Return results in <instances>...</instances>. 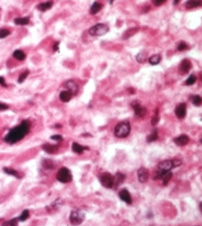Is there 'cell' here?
<instances>
[{
	"mask_svg": "<svg viewBox=\"0 0 202 226\" xmlns=\"http://www.w3.org/2000/svg\"><path fill=\"white\" fill-rule=\"evenodd\" d=\"M131 131V125L128 121L120 122L115 127V135L116 137L119 138H125L130 134Z\"/></svg>",
	"mask_w": 202,
	"mask_h": 226,
	"instance_id": "3957f363",
	"label": "cell"
},
{
	"mask_svg": "<svg viewBox=\"0 0 202 226\" xmlns=\"http://www.w3.org/2000/svg\"><path fill=\"white\" fill-rule=\"evenodd\" d=\"M30 130V122L28 120H23L19 125L15 126L9 131L4 137V141L7 143H15L21 140Z\"/></svg>",
	"mask_w": 202,
	"mask_h": 226,
	"instance_id": "6da1fadb",
	"label": "cell"
},
{
	"mask_svg": "<svg viewBox=\"0 0 202 226\" xmlns=\"http://www.w3.org/2000/svg\"><path fill=\"white\" fill-rule=\"evenodd\" d=\"M190 69H191V62L189 60H187V59H185V60H183L181 62L180 67H179V73L181 75H184L189 72Z\"/></svg>",
	"mask_w": 202,
	"mask_h": 226,
	"instance_id": "7c38bea8",
	"label": "cell"
},
{
	"mask_svg": "<svg viewBox=\"0 0 202 226\" xmlns=\"http://www.w3.org/2000/svg\"><path fill=\"white\" fill-rule=\"evenodd\" d=\"M72 94L70 92H68V90H64V91H62L60 94V99L62 101V102H68V101L72 99Z\"/></svg>",
	"mask_w": 202,
	"mask_h": 226,
	"instance_id": "ac0fdd59",
	"label": "cell"
},
{
	"mask_svg": "<svg viewBox=\"0 0 202 226\" xmlns=\"http://www.w3.org/2000/svg\"><path fill=\"white\" fill-rule=\"evenodd\" d=\"M42 149L44 152H46L47 154H56L58 150V147L54 144H48V143H45V144L42 145Z\"/></svg>",
	"mask_w": 202,
	"mask_h": 226,
	"instance_id": "9a60e30c",
	"label": "cell"
},
{
	"mask_svg": "<svg viewBox=\"0 0 202 226\" xmlns=\"http://www.w3.org/2000/svg\"><path fill=\"white\" fill-rule=\"evenodd\" d=\"M147 59H148V53H147V51H140V53H139L138 55H136L137 62L141 63V64H143V63L146 62Z\"/></svg>",
	"mask_w": 202,
	"mask_h": 226,
	"instance_id": "d6986e66",
	"label": "cell"
},
{
	"mask_svg": "<svg viewBox=\"0 0 202 226\" xmlns=\"http://www.w3.org/2000/svg\"><path fill=\"white\" fill-rule=\"evenodd\" d=\"M155 113H156V114L153 116V118H152V121H151V124L153 126H155L156 124H157L158 122H159V115H158L157 112H155Z\"/></svg>",
	"mask_w": 202,
	"mask_h": 226,
	"instance_id": "74e56055",
	"label": "cell"
},
{
	"mask_svg": "<svg viewBox=\"0 0 202 226\" xmlns=\"http://www.w3.org/2000/svg\"><path fill=\"white\" fill-rule=\"evenodd\" d=\"M85 220V213L79 210H72L70 215V221L74 226H77Z\"/></svg>",
	"mask_w": 202,
	"mask_h": 226,
	"instance_id": "277c9868",
	"label": "cell"
},
{
	"mask_svg": "<svg viewBox=\"0 0 202 226\" xmlns=\"http://www.w3.org/2000/svg\"><path fill=\"white\" fill-rule=\"evenodd\" d=\"M132 107L134 108L136 116H138V117H144V116L146 115V113H147L146 108H145V107H143L142 105H141L140 103L138 102V101H135V102H133L132 103Z\"/></svg>",
	"mask_w": 202,
	"mask_h": 226,
	"instance_id": "ba28073f",
	"label": "cell"
},
{
	"mask_svg": "<svg viewBox=\"0 0 202 226\" xmlns=\"http://www.w3.org/2000/svg\"><path fill=\"white\" fill-rule=\"evenodd\" d=\"M101 184L104 186L105 188L108 189H112L114 187V177L110 173H103L102 175L99 177Z\"/></svg>",
	"mask_w": 202,
	"mask_h": 226,
	"instance_id": "52a82bcc",
	"label": "cell"
},
{
	"mask_svg": "<svg viewBox=\"0 0 202 226\" xmlns=\"http://www.w3.org/2000/svg\"><path fill=\"white\" fill-rule=\"evenodd\" d=\"M50 138L52 139V140H56V141H62V135H58V134L52 135Z\"/></svg>",
	"mask_w": 202,
	"mask_h": 226,
	"instance_id": "ab89813d",
	"label": "cell"
},
{
	"mask_svg": "<svg viewBox=\"0 0 202 226\" xmlns=\"http://www.w3.org/2000/svg\"><path fill=\"white\" fill-rule=\"evenodd\" d=\"M199 209H200V211H201V213H202V202L199 204Z\"/></svg>",
	"mask_w": 202,
	"mask_h": 226,
	"instance_id": "ee69618b",
	"label": "cell"
},
{
	"mask_svg": "<svg viewBox=\"0 0 202 226\" xmlns=\"http://www.w3.org/2000/svg\"><path fill=\"white\" fill-rule=\"evenodd\" d=\"M43 166H44L45 168H47V170H51V168L54 166V164H52V162H51V160H43Z\"/></svg>",
	"mask_w": 202,
	"mask_h": 226,
	"instance_id": "836d02e7",
	"label": "cell"
},
{
	"mask_svg": "<svg viewBox=\"0 0 202 226\" xmlns=\"http://www.w3.org/2000/svg\"><path fill=\"white\" fill-rule=\"evenodd\" d=\"M137 176H138V180L140 183H146L148 181V178H149L148 170L145 168H140L137 172Z\"/></svg>",
	"mask_w": 202,
	"mask_h": 226,
	"instance_id": "30bf717a",
	"label": "cell"
},
{
	"mask_svg": "<svg viewBox=\"0 0 202 226\" xmlns=\"http://www.w3.org/2000/svg\"><path fill=\"white\" fill-rule=\"evenodd\" d=\"M10 34V31L8 29H5V28H1L0 29V39H4L6 36H8Z\"/></svg>",
	"mask_w": 202,
	"mask_h": 226,
	"instance_id": "8d00e7d4",
	"label": "cell"
},
{
	"mask_svg": "<svg viewBox=\"0 0 202 226\" xmlns=\"http://www.w3.org/2000/svg\"><path fill=\"white\" fill-rule=\"evenodd\" d=\"M119 196H120V198H121V200L126 202L127 204H132V197H131V194L129 193L128 190L124 189V190L120 191Z\"/></svg>",
	"mask_w": 202,
	"mask_h": 226,
	"instance_id": "4fadbf2b",
	"label": "cell"
},
{
	"mask_svg": "<svg viewBox=\"0 0 202 226\" xmlns=\"http://www.w3.org/2000/svg\"><path fill=\"white\" fill-rule=\"evenodd\" d=\"M89 31L91 35L101 36V35L106 34L107 32L109 31V26L107 25V24H104V23H99V24H96V25H94V26H91V27L89 28Z\"/></svg>",
	"mask_w": 202,
	"mask_h": 226,
	"instance_id": "8992f818",
	"label": "cell"
},
{
	"mask_svg": "<svg viewBox=\"0 0 202 226\" xmlns=\"http://www.w3.org/2000/svg\"><path fill=\"white\" fill-rule=\"evenodd\" d=\"M202 5V0H188L185 3V7L187 9L195 8V7L201 6Z\"/></svg>",
	"mask_w": 202,
	"mask_h": 226,
	"instance_id": "e0dca14e",
	"label": "cell"
},
{
	"mask_svg": "<svg viewBox=\"0 0 202 226\" xmlns=\"http://www.w3.org/2000/svg\"><path fill=\"white\" fill-rule=\"evenodd\" d=\"M6 109H8V105L0 102V110H6Z\"/></svg>",
	"mask_w": 202,
	"mask_h": 226,
	"instance_id": "60d3db41",
	"label": "cell"
},
{
	"mask_svg": "<svg viewBox=\"0 0 202 226\" xmlns=\"http://www.w3.org/2000/svg\"><path fill=\"white\" fill-rule=\"evenodd\" d=\"M179 3V0H174V4H178Z\"/></svg>",
	"mask_w": 202,
	"mask_h": 226,
	"instance_id": "bcb514c9",
	"label": "cell"
},
{
	"mask_svg": "<svg viewBox=\"0 0 202 226\" xmlns=\"http://www.w3.org/2000/svg\"><path fill=\"white\" fill-rule=\"evenodd\" d=\"M157 138H158L157 130L154 129V130H153V132H152L150 135H148V136H147V141H148V142H153V141L157 140Z\"/></svg>",
	"mask_w": 202,
	"mask_h": 226,
	"instance_id": "83f0119b",
	"label": "cell"
},
{
	"mask_svg": "<svg viewBox=\"0 0 202 226\" xmlns=\"http://www.w3.org/2000/svg\"><path fill=\"white\" fill-rule=\"evenodd\" d=\"M3 171H4V173H6L7 175L14 176V177H19V174H18V172H17L16 170H13V168H3Z\"/></svg>",
	"mask_w": 202,
	"mask_h": 226,
	"instance_id": "f546056e",
	"label": "cell"
},
{
	"mask_svg": "<svg viewBox=\"0 0 202 226\" xmlns=\"http://www.w3.org/2000/svg\"><path fill=\"white\" fill-rule=\"evenodd\" d=\"M191 102L193 103V105H195V106H200V105L202 104V98L199 96V95H195V96H192Z\"/></svg>",
	"mask_w": 202,
	"mask_h": 226,
	"instance_id": "f1b7e54d",
	"label": "cell"
},
{
	"mask_svg": "<svg viewBox=\"0 0 202 226\" xmlns=\"http://www.w3.org/2000/svg\"><path fill=\"white\" fill-rule=\"evenodd\" d=\"M52 5H53L52 1H47V2H43V3H40V4L37 5V9L40 11H46V10H48V9H50Z\"/></svg>",
	"mask_w": 202,
	"mask_h": 226,
	"instance_id": "ffe728a7",
	"label": "cell"
},
{
	"mask_svg": "<svg viewBox=\"0 0 202 226\" xmlns=\"http://www.w3.org/2000/svg\"><path fill=\"white\" fill-rule=\"evenodd\" d=\"M28 217H29V211H28V210H23V212L21 213L20 217L18 218V220H19V221H25Z\"/></svg>",
	"mask_w": 202,
	"mask_h": 226,
	"instance_id": "d6a6232c",
	"label": "cell"
},
{
	"mask_svg": "<svg viewBox=\"0 0 202 226\" xmlns=\"http://www.w3.org/2000/svg\"><path fill=\"white\" fill-rule=\"evenodd\" d=\"M28 74H29V71H28V70L24 71V72L19 76V78H18V81H17V82H18V83H22V82H23L24 80L26 79V77L28 76Z\"/></svg>",
	"mask_w": 202,
	"mask_h": 226,
	"instance_id": "e575fe53",
	"label": "cell"
},
{
	"mask_svg": "<svg viewBox=\"0 0 202 226\" xmlns=\"http://www.w3.org/2000/svg\"><path fill=\"white\" fill-rule=\"evenodd\" d=\"M148 61H149V63L151 65L155 66V65H158L160 62H161V55H153L152 57H150Z\"/></svg>",
	"mask_w": 202,
	"mask_h": 226,
	"instance_id": "4316f807",
	"label": "cell"
},
{
	"mask_svg": "<svg viewBox=\"0 0 202 226\" xmlns=\"http://www.w3.org/2000/svg\"><path fill=\"white\" fill-rule=\"evenodd\" d=\"M182 164L180 160H166L163 162H160L158 164V170L156 171V173L154 174V180L161 179V176L163 175L165 172L171 171L173 168L179 166Z\"/></svg>",
	"mask_w": 202,
	"mask_h": 226,
	"instance_id": "7a4b0ae2",
	"label": "cell"
},
{
	"mask_svg": "<svg viewBox=\"0 0 202 226\" xmlns=\"http://www.w3.org/2000/svg\"><path fill=\"white\" fill-rule=\"evenodd\" d=\"M85 149H89V148H87V147H83V145L79 144V143H77V142L72 143V150H74L76 154H81Z\"/></svg>",
	"mask_w": 202,
	"mask_h": 226,
	"instance_id": "603a6c76",
	"label": "cell"
},
{
	"mask_svg": "<svg viewBox=\"0 0 202 226\" xmlns=\"http://www.w3.org/2000/svg\"><path fill=\"white\" fill-rule=\"evenodd\" d=\"M0 85L3 86V87H7L6 83H5V80L3 77H0Z\"/></svg>",
	"mask_w": 202,
	"mask_h": 226,
	"instance_id": "b9f144b4",
	"label": "cell"
},
{
	"mask_svg": "<svg viewBox=\"0 0 202 226\" xmlns=\"http://www.w3.org/2000/svg\"><path fill=\"white\" fill-rule=\"evenodd\" d=\"M153 3L156 5V6H160V5L164 4V3L166 2V0H152Z\"/></svg>",
	"mask_w": 202,
	"mask_h": 226,
	"instance_id": "f35d334b",
	"label": "cell"
},
{
	"mask_svg": "<svg viewBox=\"0 0 202 226\" xmlns=\"http://www.w3.org/2000/svg\"><path fill=\"white\" fill-rule=\"evenodd\" d=\"M17 223H18V218H13L3 222L2 226H17Z\"/></svg>",
	"mask_w": 202,
	"mask_h": 226,
	"instance_id": "4dcf8cb0",
	"label": "cell"
},
{
	"mask_svg": "<svg viewBox=\"0 0 202 226\" xmlns=\"http://www.w3.org/2000/svg\"><path fill=\"white\" fill-rule=\"evenodd\" d=\"M110 2H111V3H113V2H114V0H110Z\"/></svg>",
	"mask_w": 202,
	"mask_h": 226,
	"instance_id": "7dc6e473",
	"label": "cell"
},
{
	"mask_svg": "<svg viewBox=\"0 0 202 226\" xmlns=\"http://www.w3.org/2000/svg\"><path fill=\"white\" fill-rule=\"evenodd\" d=\"M124 181H125V175L122 173H117L114 177V187L118 188Z\"/></svg>",
	"mask_w": 202,
	"mask_h": 226,
	"instance_id": "2e32d148",
	"label": "cell"
},
{
	"mask_svg": "<svg viewBox=\"0 0 202 226\" xmlns=\"http://www.w3.org/2000/svg\"><path fill=\"white\" fill-rule=\"evenodd\" d=\"M25 53H23L22 51H20V49H17V51H15L14 53H13V58L16 59V60L18 61H23L24 59H25Z\"/></svg>",
	"mask_w": 202,
	"mask_h": 226,
	"instance_id": "d4e9b609",
	"label": "cell"
},
{
	"mask_svg": "<svg viewBox=\"0 0 202 226\" xmlns=\"http://www.w3.org/2000/svg\"><path fill=\"white\" fill-rule=\"evenodd\" d=\"M14 23L16 25H26L29 23V18L28 17H17L14 19Z\"/></svg>",
	"mask_w": 202,
	"mask_h": 226,
	"instance_id": "44dd1931",
	"label": "cell"
},
{
	"mask_svg": "<svg viewBox=\"0 0 202 226\" xmlns=\"http://www.w3.org/2000/svg\"><path fill=\"white\" fill-rule=\"evenodd\" d=\"M175 114L179 119H183L186 116V104L185 103H180L177 105L175 108Z\"/></svg>",
	"mask_w": 202,
	"mask_h": 226,
	"instance_id": "9c48e42d",
	"label": "cell"
},
{
	"mask_svg": "<svg viewBox=\"0 0 202 226\" xmlns=\"http://www.w3.org/2000/svg\"><path fill=\"white\" fill-rule=\"evenodd\" d=\"M64 86L68 89V92H70V93L72 94V95L77 94V91H79V85H77L75 81H72V80H70V81L66 82V83L64 84Z\"/></svg>",
	"mask_w": 202,
	"mask_h": 226,
	"instance_id": "8fae6325",
	"label": "cell"
},
{
	"mask_svg": "<svg viewBox=\"0 0 202 226\" xmlns=\"http://www.w3.org/2000/svg\"><path fill=\"white\" fill-rule=\"evenodd\" d=\"M129 91H130V93H135V91L133 90V88H130V90H129Z\"/></svg>",
	"mask_w": 202,
	"mask_h": 226,
	"instance_id": "f6af8a7d",
	"label": "cell"
},
{
	"mask_svg": "<svg viewBox=\"0 0 202 226\" xmlns=\"http://www.w3.org/2000/svg\"><path fill=\"white\" fill-rule=\"evenodd\" d=\"M188 45L186 43H184V41H181L180 43H179L178 45H177V49H178L179 51H185V49H188Z\"/></svg>",
	"mask_w": 202,
	"mask_h": 226,
	"instance_id": "d590c367",
	"label": "cell"
},
{
	"mask_svg": "<svg viewBox=\"0 0 202 226\" xmlns=\"http://www.w3.org/2000/svg\"><path fill=\"white\" fill-rule=\"evenodd\" d=\"M188 141H189V137L186 134H181L174 138V142L176 143L177 145H179V146H183V145L187 144Z\"/></svg>",
	"mask_w": 202,
	"mask_h": 226,
	"instance_id": "5bb4252c",
	"label": "cell"
},
{
	"mask_svg": "<svg viewBox=\"0 0 202 226\" xmlns=\"http://www.w3.org/2000/svg\"><path fill=\"white\" fill-rule=\"evenodd\" d=\"M139 30V28L138 27H134V28H130V29H128L127 31L125 32V33L123 34V37L124 39H129L131 35H134L135 33H136L137 31Z\"/></svg>",
	"mask_w": 202,
	"mask_h": 226,
	"instance_id": "484cf974",
	"label": "cell"
},
{
	"mask_svg": "<svg viewBox=\"0 0 202 226\" xmlns=\"http://www.w3.org/2000/svg\"><path fill=\"white\" fill-rule=\"evenodd\" d=\"M58 45H60V43H58V41H56V43H54V45H53V51H58Z\"/></svg>",
	"mask_w": 202,
	"mask_h": 226,
	"instance_id": "7bdbcfd3",
	"label": "cell"
},
{
	"mask_svg": "<svg viewBox=\"0 0 202 226\" xmlns=\"http://www.w3.org/2000/svg\"><path fill=\"white\" fill-rule=\"evenodd\" d=\"M195 82H196V77H195V75H190L189 78H188V79L186 80L185 85H187V86L193 85V84L195 83Z\"/></svg>",
	"mask_w": 202,
	"mask_h": 226,
	"instance_id": "1f68e13d",
	"label": "cell"
},
{
	"mask_svg": "<svg viewBox=\"0 0 202 226\" xmlns=\"http://www.w3.org/2000/svg\"><path fill=\"white\" fill-rule=\"evenodd\" d=\"M172 176L173 175H172V172L171 171L165 172V173L161 176V179H162V181H163V185H167L168 182L170 181V179L172 178Z\"/></svg>",
	"mask_w": 202,
	"mask_h": 226,
	"instance_id": "cb8c5ba5",
	"label": "cell"
},
{
	"mask_svg": "<svg viewBox=\"0 0 202 226\" xmlns=\"http://www.w3.org/2000/svg\"><path fill=\"white\" fill-rule=\"evenodd\" d=\"M102 7H103L102 3H100V2H95L94 4L91 5V9H89V13H91V14H97V13H98L99 11H100L101 9H102Z\"/></svg>",
	"mask_w": 202,
	"mask_h": 226,
	"instance_id": "7402d4cb",
	"label": "cell"
},
{
	"mask_svg": "<svg viewBox=\"0 0 202 226\" xmlns=\"http://www.w3.org/2000/svg\"><path fill=\"white\" fill-rule=\"evenodd\" d=\"M56 179L60 182V183H70L72 180V175L70 171L68 168H60V171L56 174Z\"/></svg>",
	"mask_w": 202,
	"mask_h": 226,
	"instance_id": "5b68a950",
	"label": "cell"
}]
</instances>
